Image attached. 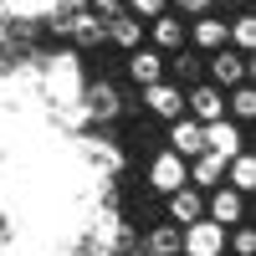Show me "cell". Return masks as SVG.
Instances as JSON below:
<instances>
[{"mask_svg": "<svg viewBox=\"0 0 256 256\" xmlns=\"http://www.w3.org/2000/svg\"><path fill=\"white\" fill-rule=\"evenodd\" d=\"M144 31H148V26H144V20H138V16H128V10H118V16L108 20V41H113V46H118L123 56L144 46Z\"/></svg>", "mask_w": 256, "mask_h": 256, "instance_id": "16", "label": "cell"}, {"mask_svg": "<svg viewBox=\"0 0 256 256\" xmlns=\"http://www.w3.org/2000/svg\"><path fill=\"white\" fill-rule=\"evenodd\" d=\"M56 36H67L77 52H92V46H102V41H108V20H98L92 10H77V16L62 20V31H56Z\"/></svg>", "mask_w": 256, "mask_h": 256, "instance_id": "7", "label": "cell"}, {"mask_svg": "<svg viewBox=\"0 0 256 256\" xmlns=\"http://www.w3.org/2000/svg\"><path fill=\"white\" fill-rule=\"evenodd\" d=\"M226 46L241 52V56H256V16L251 10H241V16L226 20Z\"/></svg>", "mask_w": 256, "mask_h": 256, "instance_id": "18", "label": "cell"}, {"mask_svg": "<svg viewBox=\"0 0 256 256\" xmlns=\"http://www.w3.org/2000/svg\"><path fill=\"white\" fill-rule=\"evenodd\" d=\"M190 46H195L200 56L220 52L226 46V16H195L190 20Z\"/></svg>", "mask_w": 256, "mask_h": 256, "instance_id": "15", "label": "cell"}, {"mask_svg": "<svg viewBox=\"0 0 256 256\" xmlns=\"http://www.w3.org/2000/svg\"><path fill=\"white\" fill-rule=\"evenodd\" d=\"M220 184H226V159H216V154L190 159V190L210 195V190H220Z\"/></svg>", "mask_w": 256, "mask_h": 256, "instance_id": "17", "label": "cell"}, {"mask_svg": "<svg viewBox=\"0 0 256 256\" xmlns=\"http://www.w3.org/2000/svg\"><path fill=\"white\" fill-rule=\"evenodd\" d=\"M226 241H230V251H236V256H256V230H251V226H230Z\"/></svg>", "mask_w": 256, "mask_h": 256, "instance_id": "22", "label": "cell"}, {"mask_svg": "<svg viewBox=\"0 0 256 256\" xmlns=\"http://www.w3.org/2000/svg\"><path fill=\"white\" fill-rule=\"evenodd\" d=\"M169 154H180L184 164L200 159L205 154V128L195 118H174V123H169Z\"/></svg>", "mask_w": 256, "mask_h": 256, "instance_id": "11", "label": "cell"}, {"mask_svg": "<svg viewBox=\"0 0 256 256\" xmlns=\"http://www.w3.org/2000/svg\"><path fill=\"white\" fill-rule=\"evenodd\" d=\"M205 154H216V159H236V154H246V128L241 123H230V118H220V123H205Z\"/></svg>", "mask_w": 256, "mask_h": 256, "instance_id": "8", "label": "cell"}, {"mask_svg": "<svg viewBox=\"0 0 256 256\" xmlns=\"http://www.w3.org/2000/svg\"><path fill=\"white\" fill-rule=\"evenodd\" d=\"M123 72L138 82V88H154V82H164V56L154 46H138V52H128L123 56Z\"/></svg>", "mask_w": 256, "mask_h": 256, "instance_id": "14", "label": "cell"}, {"mask_svg": "<svg viewBox=\"0 0 256 256\" xmlns=\"http://www.w3.org/2000/svg\"><path fill=\"white\" fill-rule=\"evenodd\" d=\"M184 184H190V164L180 154H169V148H159V154L148 159V190H154V195H174Z\"/></svg>", "mask_w": 256, "mask_h": 256, "instance_id": "4", "label": "cell"}, {"mask_svg": "<svg viewBox=\"0 0 256 256\" xmlns=\"http://www.w3.org/2000/svg\"><path fill=\"white\" fill-rule=\"evenodd\" d=\"M77 108H82L88 123H118L128 102H123V92L113 88L108 77H102V82L92 77V82H82V88H77Z\"/></svg>", "mask_w": 256, "mask_h": 256, "instance_id": "1", "label": "cell"}, {"mask_svg": "<svg viewBox=\"0 0 256 256\" xmlns=\"http://www.w3.org/2000/svg\"><path fill=\"white\" fill-rule=\"evenodd\" d=\"M169 6H180L174 16H210V6H216V0H169Z\"/></svg>", "mask_w": 256, "mask_h": 256, "instance_id": "24", "label": "cell"}, {"mask_svg": "<svg viewBox=\"0 0 256 256\" xmlns=\"http://www.w3.org/2000/svg\"><path fill=\"white\" fill-rule=\"evenodd\" d=\"M180 256H226V230L210 226V220H195L180 230Z\"/></svg>", "mask_w": 256, "mask_h": 256, "instance_id": "6", "label": "cell"}, {"mask_svg": "<svg viewBox=\"0 0 256 256\" xmlns=\"http://www.w3.org/2000/svg\"><path fill=\"white\" fill-rule=\"evenodd\" d=\"M226 118H230V123H241V128L256 118V88H251V82H246V88H230V92H226Z\"/></svg>", "mask_w": 256, "mask_h": 256, "instance_id": "21", "label": "cell"}, {"mask_svg": "<svg viewBox=\"0 0 256 256\" xmlns=\"http://www.w3.org/2000/svg\"><path fill=\"white\" fill-rule=\"evenodd\" d=\"M164 210H169V226H195V220H205V195L200 190H174V195H164Z\"/></svg>", "mask_w": 256, "mask_h": 256, "instance_id": "13", "label": "cell"}, {"mask_svg": "<svg viewBox=\"0 0 256 256\" xmlns=\"http://www.w3.org/2000/svg\"><path fill=\"white\" fill-rule=\"evenodd\" d=\"M138 256H180V226H148L144 241H138Z\"/></svg>", "mask_w": 256, "mask_h": 256, "instance_id": "19", "label": "cell"}, {"mask_svg": "<svg viewBox=\"0 0 256 256\" xmlns=\"http://www.w3.org/2000/svg\"><path fill=\"white\" fill-rule=\"evenodd\" d=\"M123 256H138V246H134V251H123Z\"/></svg>", "mask_w": 256, "mask_h": 256, "instance_id": "27", "label": "cell"}, {"mask_svg": "<svg viewBox=\"0 0 256 256\" xmlns=\"http://www.w3.org/2000/svg\"><path fill=\"white\" fill-rule=\"evenodd\" d=\"M164 82H174V88H195V82H205V56L195 46H180L174 56H164Z\"/></svg>", "mask_w": 256, "mask_h": 256, "instance_id": "10", "label": "cell"}, {"mask_svg": "<svg viewBox=\"0 0 256 256\" xmlns=\"http://www.w3.org/2000/svg\"><path fill=\"white\" fill-rule=\"evenodd\" d=\"M184 118H195L200 128H205V123H220V118H226V92L210 88V82L184 88Z\"/></svg>", "mask_w": 256, "mask_h": 256, "instance_id": "5", "label": "cell"}, {"mask_svg": "<svg viewBox=\"0 0 256 256\" xmlns=\"http://www.w3.org/2000/svg\"><path fill=\"white\" fill-rule=\"evenodd\" d=\"M144 46H154L159 56H174L180 46H190V20L174 16V10H164L148 20V31H144Z\"/></svg>", "mask_w": 256, "mask_h": 256, "instance_id": "3", "label": "cell"}, {"mask_svg": "<svg viewBox=\"0 0 256 256\" xmlns=\"http://www.w3.org/2000/svg\"><path fill=\"white\" fill-rule=\"evenodd\" d=\"M88 10H92L98 20H113V16L123 10V0H88Z\"/></svg>", "mask_w": 256, "mask_h": 256, "instance_id": "25", "label": "cell"}, {"mask_svg": "<svg viewBox=\"0 0 256 256\" xmlns=\"http://www.w3.org/2000/svg\"><path fill=\"white\" fill-rule=\"evenodd\" d=\"M251 72H256V62L241 56V52H230V46H220V52H210V56H205V82H210V88H220V92L246 88Z\"/></svg>", "mask_w": 256, "mask_h": 256, "instance_id": "2", "label": "cell"}, {"mask_svg": "<svg viewBox=\"0 0 256 256\" xmlns=\"http://www.w3.org/2000/svg\"><path fill=\"white\" fill-rule=\"evenodd\" d=\"M205 220L210 226H220V230H230V226H246V200L236 195V190H210L205 195Z\"/></svg>", "mask_w": 256, "mask_h": 256, "instance_id": "9", "label": "cell"}, {"mask_svg": "<svg viewBox=\"0 0 256 256\" xmlns=\"http://www.w3.org/2000/svg\"><path fill=\"white\" fill-rule=\"evenodd\" d=\"M0 226H6V205H0Z\"/></svg>", "mask_w": 256, "mask_h": 256, "instance_id": "26", "label": "cell"}, {"mask_svg": "<svg viewBox=\"0 0 256 256\" xmlns=\"http://www.w3.org/2000/svg\"><path fill=\"white\" fill-rule=\"evenodd\" d=\"M226 190H236L241 200H251V190H256V154H251V148L226 164Z\"/></svg>", "mask_w": 256, "mask_h": 256, "instance_id": "20", "label": "cell"}, {"mask_svg": "<svg viewBox=\"0 0 256 256\" xmlns=\"http://www.w3.org/2000/svg\"><path fill=\"white\" fill-rule=\"evenodd\" d=\"M144 108L164 123H174V118H184V92L174 82H154V88H144Z\"/></svg>", "mask_w": 256, "mask_h": 256, "instance_id": "12", "label": "cell"}, {"mask_svg": "<svg viewBox=\"0 0 256 256\" xmlns=\"http://www.w3.org/2000/svg\"><path fill=\"white\" fill-rule=\"evenodd\" d=\"M123 10H128V16H138L144 26H148L154 16H164V10H169V0H123Z\"/></svg>", "mask_w": 256, "mask_h": 256, "instance_id": "23", "label": "cell"}]
</instances>
